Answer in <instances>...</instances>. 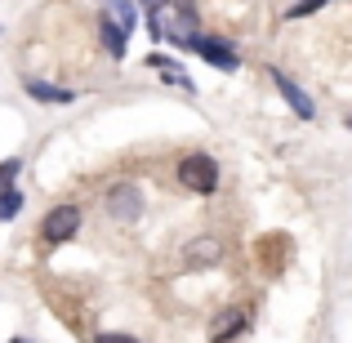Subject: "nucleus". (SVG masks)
Masks as SVG:
<instances>
[{
	"mask_svg": "<svg viewBox=\"0 0 352 343\" xmlns=\"http://www.w3.org/2000/svg\"><path fill=\"white\" fill-rule=\"evenodd\" d=\"M147 27H152L156 41H174V45H183V49L201 36L197 5H192V0H165L161 9H147Z\"/></svg>",
	"mask_w": 352,
	"mask_h": 343,
	"instance_id": "nucleus-1",
	"label": "nucleus"
},
{
	"mask_svg": "<svg viewBox=\"0 0 352 343\" xmlns=\"http://www.w3.org/2000/svg\"><path fill=\"white\" fill-rule=\"evenodd\" d=\"M179 183L188 192H201V197H210V192H219V165L210 161L206 152H188L179 161Z\"/></svg>",
	"mask_w": 352,
	"mask_h": 343,
	"instance_id": "nucleus-2",
	"label": "nucleus"
},
{
	"mask_svg": "<svg viewBox=\"0 0 352 343\" xmlns=\"http://www.w3.org/2000/svg\"><path fill=\"white\" fill-rule=\"evenodd\" d=\"M76 228H80V210L76 206H54L50 214H45V223H41V236L50 241V245H63V241L76 236Z\"/></svg>",
	"mask_w": 352,
	"mask_h": 343,
	"instance_id": "nucleus-3",
	"label": "nucleus"
},
{
	"mask_svg": "<svg viewBox=\"0 0 352 343\" xmlns=\"http://www.w3.org/2000/svg\"><path fill=\"white\" fill-rule=\"evenodd\" d=\"M107 214L120 219V223H134V219L143 214V192H138L134 183H112V188H107Z\"/></svg>",
	"mask_w": 352,
	"mask_h": 343,
	"instance_id": "nucleus-4",
	"label": "nucleus"
},
{
	"mask_svg": "<svg viewBox=\"0 0 352 343\" xmlns=\"http://www.w3.org/2000/svg\"><path fill=\"white\" fill-rule=\"evenodd\" d=\"M188 49H197L201 58H206V63H214L219 71H236V67H241V54H236L232 45L223 41V36H206V32H201L197 41L188 45Z\"/></svg>",
	"mask_w": 352,
	"mask_h": 343,
	"instance_id": "nucleus-5",
	"label": "nucleus"
},
{
	"mask_svg": "<svg viewBox=\"0 0 352 343\" xmlns=\"http://www.w3.org/2000/svg\"><path fill=\"white\" fill-rule=\"evenodd\" d=\"M272 85H276V89H281V98H285V103H290V107H294V116H303V120H312V116H317V107H312V98H308V94H303V89H299V85H294V80H290V76H285V71H281V67H272Z\"/></svg>",
	"mask_w": 352,
	"mask_h": 343,
	"instance_id": "nucleus-6",
	"label": "nucleus"
},
{
	"mask_svg": "<svg viewBox=\"0 0 352 343\" xmlns=\"http://www.w3.org/2000/svg\"><path fill=\"white\" fill-rule=\"evenodd\" d=\"M245 308H228V312H219V321L210 326V343H228V339H236L241 330H245Z\"/></svg>",
	"mask_w": 352,
	"mask_h": 343,
	"instance_id": "nucleus-7",
	"label": "nucleus"
},
{
	"mask_svg": "<svg viewBox=\"0 0 352 343\" xmlns=\"http://www.w3.org/2000/svg\"><path fill=\"white\" fill-rule=\"evenodd\" d=\"M219 254H223V245H219L214 236H197L188 245V254H183V263L188 267H206V263H219Z\"/></svg>",
	"mask_w": 352,
	"mask_h": 343,
	"instance_id": "nucleus-8",
	"label": "nucleus"
},
{
	"mask_svg": "<svg viewBox=\"0 0 352 343\" xmlns=\"http://www.w3.org/2000/svg\"><path fill=\"white\" fill-rule=\"evenodd\" d=\"M23 89H27V94H32V98H41V103H72V98H76V94H72V89L45 85V80H32V76L23 80Z\"/></svg>",
	"mask_w": 352,
	"mask_h": 343,
	"instance_id": "nucleus-9",
	"label": "nucleus"
},
{
	"mask_svg": "<svg viewBox=\"0 0 352 343\" xmlns=\"http://www.w3.org/2000/svg\"><path fill=\"white\" fill-rule=\"evenodd\" d=\"M98 36H103V45H107V54H112V58H125V32H120L107 14H103V23H98Z\"/></svg>",
	"mask_w": 352,
	"mask_h": 343,
	"instance_id": "nucleus-10",
	"label": "nucleus"
},
{
	"mask_svg": "<svg viewBox=\"0 0 352 343\" xmlns=\"http://www.w3.org/2000/svg\"><path fill=\"white\" fill-rule=\"evenodd\" d=\"M147 67H161V71H165V80H179L183 89H192V76H188V71H183L174 58H165V54H152V58H147Z\"/></svg>",
	"mask_w": 352,
	"mask_h": 343,
	"instance_id": "nucleus-11",
	"label": "nucleus"
},
{
	"mask_svg": "<svg viewBox=\"0 0 352 343\" xmlns=\"http://www.w3.org/2000/svg\"><path fill=\"white\" fill-rule=\"evenodd\" d=\"M107 9H112V14H107V18H112V23L120 27V32H134V23H138V14H134V5H129V0H107Z\"/></svg>",
	"mask_w": 352,
	"mask_h": 343,
	"instance_id": "nucleus-12",
	"label": "nucleus"
},
{
	"mask_svg": "<svg viewBox=\"0 0 352 343\" xmlns=\"http://www.w3.org/2000/svg\"><path fill=\"white\" fill-rule=\"evenodd\" d=\"M18 210H23V192H0V223H9V219L18 214Z\"/></svg>",
	"mask_w": 352,
	"mask_h": 343,
	"instance_id": "nucleus-13",
	"label": "nucleus"
},
{
	"mask_svg": "<svg viewBox=\"0 0 352 343\" xmlns=\"http://www.w3.org/2000/svg\"><path fill=\"white\" fill-rule=\"evenodd\" d=\"M23 170V161H18V156H9V161H0V192H9L14 188V174Z\"/></svg>",
	"mask_w": 352,
	"mask_h": 343,
	"instance_id": "nucleus-14",
	"label": "nucleus"
},
{
	"mask_svg": "<svg viewBox=\"0 0 352 343\" xmlns=\"http://www.w3.org/2000/svg\"><path fill=\"white\" fill-rule=\"evenodd\" d=\"M326 0H299V5H290L285 9V18H303V14H312V9H321Z\"/></svg>",
	"mask_w": 352,
	"mask_h": 343,
	"instance_id": "nucleus-15",
	"label": "nucleus"
},
{
	"mask_svg": "<svg viewBox=\"0 0 352 343\" xmlns=\"http://www.w3.org/2000/svg\"><path fill=\"white\" fill-rule=\"evenodd\" d=\"M94 343H138V339H129V335H98Z\"/></svg>",
	"mask_w": 352,
	"mask_h": 343,
	"instance_id": "nucleus-16",
	"label": "nucleus"
},
{
	"mask_svg": "<svg viewBox=\"0 0 352 343\" xmlns=\"http://www.w3.org/2000/svg\"><path fill=\"white\" fill-rule=\"evenodd\" d=\"M165 5V0H147V9H161Z\"/></svg>",
	"mask_w": 352,
	"mask_h": 343,
	"instance_id": "nucleus-17",
	"label": "nucleus"
},
{
	"mask_svg": "<svg viewBox=\"0 0 352 343\" xmlns=\"http://www.w3.org/2000/svg\"><path fill=\"white\" fill-rule=\"evenodd\" d=\"M9 343H27V339H9Z\"/></svg>",
	"mask_w": 352,
	"mask_h": 343,
	"instance_id": "nucleus-18",
	"label": "nucleus"
}]
</instances>
